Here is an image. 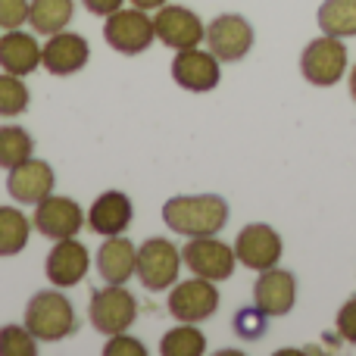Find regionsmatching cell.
Wrapping results in <instances>:
<instances>
[{"label":"cell","mask_w":356,"mask_h":356,"mask_svg":"<svg viewBox=\"0 0 356 356\" xmlns=\"http://www.w3.org/2000/svg\"><path fill=\"white\" fill-rule=\"evenodd\" d=\"M104 41L110 44L116 54H125V56L144 54V50L156 41L154 16H147V10H138V6H131V10L119 6L104 22Z\"/></svg>","instance_id":"cell-3"},{"label":"cell","mask_w":356,"mask_h":356,"mask_svg":"<svg viewBox=\"0 0 356 356\" xmlns=\"http://www.w3.org/2000/svg\"><path fill=\"white\" fill-rule=\"evenodd\" d=\"M38 338L29 325H3L0 328V356H35Z\"/></svg>","instance_id":"cell-27"},{"label":"cell","mask_w":356,"mask_h":356,"mask_svg":"<svg viewBox=\"0 0 356 356\" xmlns=\"http://www.w3.org/2000/svg\"><path fill=\"white\" fill-rule=\"evenodd\" d=\"M38 66H41V44H38V38L22 29H6V35H0V69L25 79Z\"/></svg>","instance_id":"cell-19"},{"label":"cell","mask_w":356,"mask_h":356,"mask_svg":"<svg viewBox=\"0 0 356 356\" xmlns=\"http://www.w3.org/2000/svg\"><path fill=\"white\" fill-rule=\"evenodd\" d=\"M160 353L163 356H200V353H207V334L194 322H181L178 328L163 334Z\"/></svg>","instance_id":"cell-24"},{"label":"cell","mask_w":356,"mask_h":356,"mask_svg":"<svg viewBox=\"0 0 356 356\" xmlns=\"http://www.w3.org/2000/svg\"><path fill=\"white\" fill-rule=\"evenodd\" d=\"M104 356H147V350H144V344L138 338L119 332V334H110V341H106V347H104Z\"/></svg>","instance_id":"cell-29"},{"label":"cell","mask_w":356,"mask_h":356,"mask_svg":"<svg viewBox=\"0 0 356 356\" xmlns=\"http://www.w3.org/2000/svg\"><path fill=\"white\" fill-rule=\"evenodd\" d=\"M29 22V0H0V29H22Z\"/></svg>","instance_id":"cell-30"},{"label":"cell","mask_w":356,"mask_h":356,"mask_svg":"<svg viewBox=\"0 0 356 356\" xmlns=\"http://www.w3.org/2000/svg\"><path fill=\"white\" fill-rule=\"evenodd\" d=\"M75 16V0H31L29 25L38 35H56L66 31Z\"/></svg>","instance_id":"cell-21"},{"label":"cell","mask_w":356,"mask_h":356,"mask_svg":"<svg viewBox=\"0 0 356 356\" xmlns=\"http://www.w3.org/2000/svg\"><path fill=\"white\" fill-rule=\"evenodd\" d=\"M334 325H338V334L347 341V344H356V297H350V300L338 309Z\"/></svg>","instance_id":"cell-31"},{"label":"cell","mask_w":356,"mask_h":356,"mask_svg":"<svg viewBox=\"0 0 356 356\" xmlns=\"http://www.w3.org/2000/svg\"><path fill=\"white\" fill-rule=\"evenodd\" d=\"M181 263L200 278L228 282V278L234 275L238 257H234V247H228L225 241H219L216 234H207V238H191L188 244H184Z\"/></svg>","instance_id":"cell-7"},{"label":"cell","mask_w":356,"mask_h":356,"mask_svg":"<svg viewBox=\"0 0 356 356\" xmlns=\"http://www.w3.org/2000/svg\"><path fill=\"white\" fill-rule=\"evenodd\" d=\"M282 253H284L282 234L272 225H266V222H250V225H244L238 232V241H234V257H238V263L253 272L278 266L282 263Z\"/></svg>","instance_id":"cell-8"},{"label":"cell","mask_w":356,"mask_h":356,"mask_svg":"<svg viewBox=\"0 0 356 356\" xmlns=\"http://www.w3.org/2000/svg\"><path fill=\"white\" fill-rule=\"evenodd\" d=\"M172 79L184 91L207 94L222 81V63L216 60L213 50H200V47L178 50L172 60Z\"/></svg>","instance_id":"cell-13"},{"label":"cell","mask_w":356,"mask_h":356,"mask_svg":"<svg viewBox=\"0 0 356 356\" xmlns=\"http://www.w3.org/2000/svg\"><path fill=\"white\" fill-rule=\"evenodd\" d=\"M316 22H319L322 35L356 38V0H325L319 6Z\"/></svg>","instance_id":"cell-22"},{"label":"cell","mask_w":356,"mask_h":356,"mask_svg":"<svg viewBox=\"0 0 356 356\" xmlns=\"http://www.w3.org/2000/svg\"><path fill=\"white\" fill-rule=\"evenodd\" d=\"M81 3H85L88 13H94V16H110V13H116L119 6H122V0H81Z\"/></svg>","instance_id":"cell-32"},{"label":"cell","mask_w":356,"mask_h":356,"mask_svg":"<svg viewBox=\"0 0 356 356\" xmlns=\"http://www.w3.org/2000/svg\"><path fill=\"white\" fill-rule=\"evenodd\" d=\"M25 325L38 341L56 344L79 332V316L63 291H38L25 307Z\"/></svg>","instance_id":"cell-2"},{"label":"cell","mask_w":356,"mask_h":356,"mask_svg":"<svg viewBox=\"0 0 356 356\" xmlns=\"http://www.w3.org/2000/svg\"><path fill=\"white\" fill-rule=\"evenodd\" d=\"M253 303L263 309L269 319H278V316H288L297 303V278L294 272L288 269H263L253 284Z\"/></svg>","instance_id":"cell-16"},{"label":"cell","mask_w":356,"mask_h":356,"mask_svg":"<svg viewBox=\"0 0 356 356\" xmlns=\"http://www.w3.org/2000/svg\"><path fill=\"white\" fill-rule=\"evenodd\" d=\"M31 234L29 216L16 207H0V257H16L25 250Z\"/></svg>","instance_id":"cell-23"},{"label":"cell","mask_w":356,"mask_h":356,"mask_svg":"<svg viewBox=\"0 0 356 356\" xmlns=\"http://www.w3.org/2000/svg\"><path fill=\"white\" fill-rule=\"evenodd\" d=\"M91 60V47L81 35L75 31H56V35H47V44L41 47V66L47 69L50 75H75L88 66Z\"/></svg>","instance_id":"cell-17"},{"label":"cell","mask_w":356,"mask_h":356,"mask_svg":"<svg viewBox=\"0 0 356 356\" xmlns=\"http://www.w3.org/2000/svg\"><path fill=\"white\" fill-rule=\"evenodd\" d=\"M154 31L156 41H163L172 50H188V47H200V41H207V25L200 22L194 10L188 6H160L154 16Z\"/></svg>","instance_id":"cell-12"},{"label":"cell","mask_w":356,"mask_h":356,"mask_svg":"<svg viewBox=\"0 0 356 356\" xmlns=\"http://www.w3.org/2000/svg\"><path fill=\"white\" fill-rule=\"evenodd\" d=\"M138 269V247L125 234H113L97 250V272L106 284H125Z\"/></svg>","instance_id":"cell-20"},{"label":"cell","mask_w":356,"mask_h":356,"mask_svg":"<svg viewBox=\"0 0 356 356\" xmlns=\"http://www.w3.org/2000/svg\"><path fill=\"white\" fill-rule=\"evenodd\" d=\"M85 209L72 200V197H60L50 194L41 203H35V213H31V225L35 232H41L50 241H63V238H75V234L85 228Z\"/></svg>","instance_id":"cell-9"},{"label":"cell","mask_w":356,"mask_h":356,"mask_svg":"<svg viewBox=\"0 0 356 356\" xmlns=\"http://www.w3.org/2000/svg\"><path fill=\"white\" fill-rule=\"evenodd\" d=\"M181 272V250L166 238H147L138 247L135 275L147 291H169Z\"/></svg>","instance_id":"cell-6"},{"label":"cell","mask_w":356,"mask_h":356,"mask_svg":"<svg viewBox=\"0 0 356 356\" xmlns=\"http://www.w3.org/2000/svg\"><path fill=\"white\" fill-rule=\"evenodd\" d=\"M266 325H269V316L263 313V309L253 303L250 309H241L238 316H234V334H238L241 341H257L266 334Z\"/></svg>","instance_id":"cell-28"},{"label":"cell","mask_w":356,"mask_h":356,"mask_svg":"<svg viewBox=\"0 0 356 356\" xmlns=\"http://www.w3.org/2000/svg\"><path fill=\"white\" fill-rule=\"evenodd\" d=\"M207 47L219 63H238L253 47V25L238 13H222L207 25Z\"/></svg>","instance_id":"cell-11"},{"label":"cell","mask_w":356,"mask_h":356,"mask_svg":"<svg viewBox=\"0 0 356 356\" xmlns=\"http://www.w3.org/2000/svg\"><path fill=\"white\" fill-rule=\"evenodd\" d=\"M29 104H31V94L25 88V81L10 72L0 75V116L16 119L29 110Z\"/></svg>","instance_id":"cell-26"},{"label":"cell","mask_w":356,"mask_h":356,"mask_svg":"<svg viewBox=\"0 0 356 356\" xmlns=\"http://www.w3.org/2000/svg\"><path fill=\"white\" fill-rule=\"evenodd\" d=\"M166 3L169 0H131V6H138V10H160Z\"/></svg>","instance_id":"cell-33"},{"label":"cell","mask_w":356,"mask_h":356,"mask_svg":"<svg viewBox=\"0 0 356 356\" xmlns=\"http://www.w3.org/2000/svg\"><path fill=\"white\" fill-rule=\"evenodd\" d=\"M163 222L181 238H207L228 225V203L219 194H181L163 203Z\"/></svg>","instance_id":"cell-1"},{"label":"cell","mask_w":356,"mask_h":356,"mask_svg":"<svg viewBox=\"0 0 356 356\" xmlns=\"http://www.w3.org/2000/svg\"><path fill=\"white\" fill-rule=\"evenodd\" d=\"M219 309V291L216 282L209 278H188V282H175V288L169 291V313L178 322H207L209 316H216Z\"/></svg>","instance_id":"cell-10"},{"label":"cell","mask_w":356,"mask_h":356,"mask_svg":"<svg viewBox=\"0 0 356 356\" xmlns=\"http://www.w3.org/2000/svg\"><path fill=\"white\" fill-rule=\"evenodd\" d=\"M88 269H91V253L75 238L56 241L54 250L44 259V275L54 288H75V284L85 282Z\"/></svg>","instance_id":"cell-14"},{"label":"cell","mask_w":356,"mask_h":356,"mask_svg":"<svg viewBox=\"0 0 356 356\" xmlns=\"http://www.w3.org/2000/svg\"><path fill=\"white\" fill-rule=\"evenodd\" d=\"M54 184H56L54 166L44 160H35V156H29V160H22L19 166H13L10 175H6V191H10V197L16 203H22V207H35L44 197H50L54 194Z\"/></svg>","instance_id":"cell-15"},{"label":"cell","mask_w":356,"mask_h":356,"mask_svg":"<svg viewBox=\"0 0 356 356\" xmlns=\"http://www.w3.org/2000/svg\"><path fill=\"white\" fill-rule=\"evenodd\" d=\"M35 154V141L22 125H0V169H13Z\"/></svg>","instance_id":"cell-25"},{"label":"cell","mask_w":356,"mask_h":356,"mask_svg":"<svg viewBox=\"0 0 356 356\" xmlns=\"http://www.w3.org/2000/svg\"><path fill=\"white\" fill-rule=\"evenodd\" d=\"M300 72L309 85L316 88H332L344 79L347 72V47L341 38L322 35L309 41L300 54Z\"/></svg>","instance_id":"cell-5"},{"label":"cell","mask_w":356,"mask_h":356,"mask_svg":"<svg viewBox=\"0 0 356 356\" xmlns=\"http://www.w3.org/2000/svg\"><path fill=\"white\" fill-rule=\"evenodd\" d=\"M350 97H353V104H356V66L350 69Z\"/></svg>","instance_id":"cell-34"},{"label":"cell","mask_w":356,"mask_h":356,"mask_svg":"<svg viewBox=\"0 0 356 356\" xmlns=\"http://www.w3.org/2000/svg\"><path fill=\"white\" fill-rule=\"evenodd\" d=\"M131 216H135V207H131L129 194H122V191H104L91 203V209H88V228L94 234H104V238L125 234V228L131 225Z\"/></svg>","instance_id":"cell-18"},{"label":"cell","mask_w":356,"mask_h":356,"mask_svg":"<svg viewBox=\"0 0 356 356\" xmlns=\"http://www.w3.org/2000/svg\"><path fill=\"white\" fill-rule=\"evenodd\" d=\"M88 316H91L94 332L100 334H119L129 332L138 319V300L125 291V284H106L104 291H94L88 300Z\"/></svg>","instance_id":"cell-4"}]
</instances>
